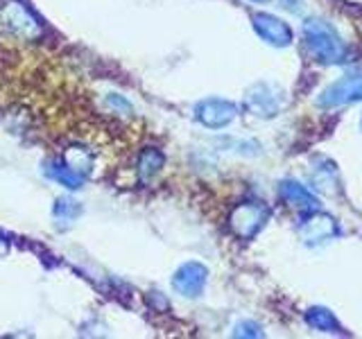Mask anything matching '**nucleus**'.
Listing matches in <instances>:
<instances>
[{
    "label": "nucleus",
    "mask_w": 362,
    "mask_h": 339,
    "mask_svg": "<svg viewBox=\"0 0 362 339\" xmlns=\"http://www.w3.org/2000/svg\"><path fill=\"white\" fill-rule=\"evenodd\" d=\"M7 251H9V246H7V240L3 235H0V258H5L7 256Z\"/></svg>",
    "instance_id": "obj_18"
},
{
    "label": "nucleus",
    "mask_w": 362,
    "mask_h": 339,
    "mask_svg": "<svg viewBox=\"0 0 362 339\" xmlns=\"http://www.w3.org/2000/svg\"><path fill=\"white\" fill-rule=\"evenodd\" d=\"M79 215H82V206H79V201L68 199V197L57 199L54 208H52V218L57 222V229H68V226H73Z\"/></svg>",
    "instance_id": "obj_13"
},
{
    "label": "nucleus",
    "mask_w": 362,
    "mask_h": 339,
    "mask_svg": "<svg viewBox=\"0 0 362 339\" xmlns=\"http://www.w3.org/2000/svg\"><path fill=\"white\" fill-rule=\"evenodd\" d=\"M252 25L258 32V37L267 41L269 45H276V48H283V45H290L292 41V30L288 23H283L281 18L272 16V14H258L252 16Z\"/></svg>",
    "instance_id": "obj_8"
},
{
    "label": "nucleus",
    "mask_w": 362,
    "mask_h": 339,
    "mask_svg": "<svg viewBox=\"0 0 362 339\" xmlns=\"http://www.w3.org/2000/svg\"><path fill=\"white\" fill-rule=\"evenodd\" d=\"M267 215H269L267 206H263L260 201L240 203V206L233 208L231 218H229L231 233L240 237V240H252V237L263 229Z\"/></svg>",
    "instance_id": "obj_3"
},
{
    "label": "nucleus",
    "mask_w": 362,
    "mask_h": 339,
    "mask_svg": "<svg viewBox=\"0 0 362 339\" xmlns=\"http://www.w3.org/2000/svg\"><path fill=\"white\" fill-rule=\"evenodd\" d=\"M256 3H265V0H256Z\"/></svg>",
    "instance_id": "obj_19"
},
{
    "label": "nucleus",
    "mask_w": 362,
    "mask_h": 339,
    "mask_svg": "<svg viewBox=\"0 0 362 339\" xmlns=\"http://www.w3.org/2000/svg\"><path fill=\"white\" fill-rule=\"evenodd\" d=\"M165 163V156L161 150H156V147H147V150L141 152L139 156V177L141 179H152L161 172V167Z\"/></svg>",
    "instance_id": "obj_15"
},
{
    "label": "nucleus",
    "mask_w": 362,
    "mask_h": 339,
    "mask_svg": "<svg viewBox=\"0 0 362 339\" xmlns=\"http://www.w3.org/2000/svg\"><path fill=\"white\" fill-rule=\"evenodd\" d=\"M247 109L258 118H274L283 107L281 90L269 84H256L247 93Z\"/></svg>",
    "instance_id": "obj_6"
},
{
    "label": "nucleus",
    "mask_w": 362,
    "mask_h": 339,
    "mask_svg": "<svg viewBox=\"0 0 362 339\" xmlns=\"http://www.w3.org/2000/svg\"><path fill=\"white\" fill-rule=\"evenodd\" d=\"M206 280H209L206 267H204L202 263H186L175 271L173 287L177 294H181V297L195 299L204 292V287H206Z\"/></svg>",
    "instance_id": "obj_5"
},
{
    "label": "nucleus",
    "mask_w": 362,
    "mask_h": 339,
    "mask_svg": "<svg viewBox=\"0 0 362 339\" xmlns=\"http://www.w3.org/2000/svg\"><path fill=\"white\" fill-rule=\"evenodd\" d=\"M107 105L113 109V111H118V113H124V116H127V113H132V105L124 97H120V95H116V93H111L109 97H107Z\"/></svg>",
    "instance_id": "obj_16"
},
{
    "label": "nucleus",
    "mask_w": 362,
    "mask_h": 339,
    "mask_svg": "<svg viewBox=\"0 0 362 339\" xmlns=\"http://www.w3.org/2000/svg\"><path fill=\"white\" fill-rule=\"evenodd\" d=\"M195 116L197 120L209 129H222L226 124H231L238 116V107L229 100H220V97H211L204 100L195 107Z\"/></svg>",
    "instance_id": "obj_4"
},
{
    "label": "nucleus",
    "mask_w": 362,
    "mask_h": 339,
    "mask_svg": "<svg viewBox=\"0 0 362 339\" xmlns=\"http://www.w3.org/2000/svg\"><path fill=\"white\" fill-rule=\"evenodd\" d=\"M299 231L305 242L315 244V242H324L328 237L337 235V226L328 215H313V218H308L301 224Z\"/></svg>",
    "instance_id": "obj_9"
},
{
    "label": "nucleus",
    "mask_w": 362,
    "mask_h": 339,
    "mask_svg": "<svg viewBox=\"0 0 362 339\" xmlns=\"http://www.w3.org/2000/svg\"><path fill=\"white\" fill-rule=\"evenodd\" d=\"M0 20L5 23V28L16 34V37L34 41L43 37V25L32 11L21 3V0H5L0 5Z\"/></svg>",
    "instance_id": "obj_2"
},
{
    "label": "nucleus",
    "mask_w": 362,
    "mask_h": 339,
    "mask_svg": "<svg viewBox=\"0 0 362 339\" xmlns=\"http://www.w3.org/2000/svg\"><path fill=\"white\" fill-rule=\"evenodd\" d=\"M303 39L313 56L322 64H342L346 56V48L339 34L328 25L326 20L310 18L303 25Z\"/></svg>",
    "instance_id": "obj_1"
},
{
    "label": "nucleus",
    "mask_w": 362,
    "mask_h": 339,
    "mask_svg": "<svg viewBox=\"0 0 362 339\" xmlns=\"http://www.w3.org/2000/svg\"><path fill=\"white\" fill-rule=\"evenodd\" d=\"M45 177L57 181V184L64 186L66 190H79L84 184V177L75 174L64 161H48L45 163Z\"/></svg>",
    "instance_id": "obj_11"
},
{
    "label": "nucleus",
    "mask_w": 362,
    "mask_h": 339,
    "mask_svg": "<svg viewBox=\"0 0 362 339\" xmlns=\"http://www.w3.org/2000/svg\"><path fill=\"white\" fill-rule=\"evenodd\" d=\"M233 335L235 337H260L263 333H260V328L256 326V323H252V321H245V323H238L235 326V331H233Z\"/></svg>",
    "instance_id": "obj_17"
},
{
    "label": "nucleus",
    "mask_w": 362,
    "mask_h": 339,
    "mask_svg": "<svg viewBox=\"0 0 362 339\" xmlns=\"http://www.w3.org/2000/svg\"><path fill=\"white\" fill-rule=\"evenodd\" d=\"M358 100H362V75H351L331 84L317 102H320V107L331 109V107L351 105V102H358Z\"/></svg>",
    "instance_id": "obj_7"
},
{
    "label": "nucleus",
    "mask_w": 362,
    "mask_h": 339,
    "mask_svg": "<svg viewBox=\"0 0 362 339\" xmlns=\"http://www.w3.org/2000/svg\"><path fill=\"white\" fill-rule=\"evenodd\" d=\"M281 197L286 199L288 203H292V206L303 208V210H317V208H320V201H317V197L305 186L297 184V181H283V184H281Z\"/></svg>",
    "instance_id": "obj_10"
},
{
    "label": "nucleus",
    "mask_w": 362,
    "mask_h": 339,
    "mask_svg": "<svg viewBox=\"0 0 362 339\" xmlns=\"http://www.w3.org/2000/svg\"><path fill=\"white\" fill-rule=\"evenodd\" d=\"M305 321H308L315 331L342 335V326H339V321L335 319V314L328 308H310L308 312H305Z\"/></svg>",
    "instance_id": "obj_14"
},
{
    "label": "nucleus",
    "mask_w": 362,
    "mask_h": 339,
    "mask_svg": "<svg viewBox=\"0 0 362 339\" xmlns=\"http://www.w3.org/2000/svg\"><path fill=\"white\" fill-rule=\"evenodd\" d=\"M64 163L71 167L75 174L86 177V174H90V170H93V154L82 145H71L64 152Z\"/></svg>",
    "instance_id": "obj_12"
}]
</instances>
